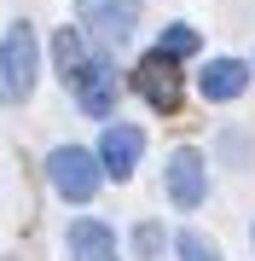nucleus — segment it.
Listing matches in <instances>:
<instances>
[{"label":"nucleus","instance_id":"obj_12","mask_svg":"<svg viewBox=\"0 0 255 261\" xmlns=\"http://www.w3.org/2000/svg\"><path fill=\"white\" fill-rule=\"evenodd\" d=\"M174 250H180V261H220V250H215L203 232H180V238H174Z\"/></svg>","mask_w":255,"mask_h":261},{"label":"nucleus","instance_id":"obj_6","mask_svg":"<svg viewBox=\"0 0 255 261\" xmlns=\"http://www.w3.org/2000/svg\"><path fill=\"white\" fill-rule=\"evenodd\" d=\"M133 87L145 93V105H151V111H174V105H180V70H174V58L151 53L139 70H133Z\"/></svg>","mask_w":255,"mask_h":261},{"label":"nucleus","instance_id":"obj_9","mask_svg":"<svg viewBox=\"0 0 255 261\" xmlns=\"http://www.w3.org/2000/svg\"><path fill=\"white\" fill-rule=\"evenodd\" d=\"M52 64H58V82H64V87H76V75L93 64V53H87V35H81L76 23H64V29L52 35Z\"/></svg>","mask_w":255,"mask_h":261},{"label":"nucleus","instance_id":"obj_7","mask_svg":"<svg viewBox=\"0 0 255 261\" xmlns=\"http://www.w3.org/2000/svg\"><path fill=\"white\" fill-rule=\"evenodd\" d=\"M64 250L70 261H122V244H116V232L104 221H70V232H64Z\"/></svg>","mask_w":255,"mask_h":261},{"label":"nucleus","instance_id":"obj_8","mask_svg":"<svg viewBox=\"0 0 255 261\" xmlns=\"http://www.w3.org/2000/svg\"><path fill=\"white\" fill-rule=\"evenodd\" d=\"M139 151H145V134L128 128V122H110L104 140H99V168H104V174H116V180H128L133 163H139Z\"/></svg>","mask_w":255,"mask_h":261},{"label":"nucleus","instance_id":"obj_3","mask_svg":"<svg viewBox=\"0 0 255 261\" xmlns=\"http://www.w3.org/2000/svg\"><path fill=\"white\" fill-rule=\"evenodd\" d=\"M70 93H76V105H81L87 116H116V99H122L116 64H110V58H93V64L76 75V87H70Z\"/></svg>","mask_w":255,"mask_h":261},{"label":"nucleus","instance_id":"obj_10","mask_svg":"<svg viewBox=\"0 0 255 261\" xmlns=\"http://www.w3.org/2000/svg\"><path fill=\"white\" fill-rule=\"evenodd\" d=\"M197 87H203V99L226 105V99H238V93L249 87V70L238 64V58H209V70L197 75Z\"/></svg>","mask_w":255,"mask_h":261},{"label":"nucleus","instance_id":"obj_4","mask_svg":"<svg viewBox=\"0 0 255 261\" xmlns=\"http://www.w3.org/2000/svg\"><path fill=\"white\" fill-rule=\"evenodd\" d=\"M168 197H174V209H197L209 197V163H203V151L180 145L168 157Z\"/></svg>","mask_w":255,"mask_h":261},{"label":"nucleus","instance_id":"obj_5","mask_svg":"<svg viewBox=\"0 0 255 261\" xmlns=\"http://www.w3.org/2000/svg\"><path fill=\"white\" fill-rule=\"evenodd\" d=\"M81 23L104 47H122L133 35V23H139V0H81Z\"/></svg>","mask_w":255,"mask_h":261},{"label":"nucleus","instance_id":"obj_1","mask_svg":"<svg viewBox=\"0 0 255 261\" xmlns=\"http://www.w3.org/2000/svg\"><path fill=\"white\" fill-rule=\"evenodd\" d=\"M35 70H41L35 29H29V23H12L6 41H0V99H6V105L29 99V93H35Z\"/></svg>","mask_w":255,"mask_h":261},{"label":"nucleus","instance_id":"obj_2","mask_svg":"<svg viewBox=\"0 0 255 261\" xmlns=\"http://www.w3.org/2000/svg\"><path fill=\"white\" fill-rule=\"evenodd\" d=\"M99 151H81V145H58L47 157V180L58 197H70V203H87V197L99 192Z\"/></svg>","mask_w":255,"mask_h":261},{"label":"nucleus","instance_id":"obj_13","mask_svg":"<svg viewBox=\"0 0 255 261\" xmlns=\"http://www.w3.org/2000/svg\"><path fill=\"white\" fill-rule=\"evenodd\" d=\"M133 250H139V255H157V250H162V226H157V221H145L139 232H133Z\"/></svg>","mask_w":255,"mask_h":261},{"label":"nucleus","instance_id":"obj_11","mask_svg":"<svg viewBox=\"0 0 255 261\" xmlns=\"http://www.w3.org/2000/svg\"><path fill=\"white\" fill-rule=\"evenodd\" d=\"M157 53H162V58H174V64H180V58H191V53H197V29L168 23V29L157 35Z\"/></svg>","mask_w":255,"mask_h":261}]
</instances>
